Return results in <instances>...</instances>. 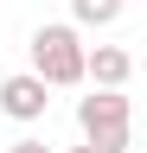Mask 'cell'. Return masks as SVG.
Returning <instances> with one entry per match:
<instances>
[{"mask_svg":"<svg viewBox=\"0 0 147 153\" xmlns=\"http://www.w3.org/2000/svg\"><path fill=\"white\" fill-rule=\"evenodd\" d=\"M77 128H83V140L96 153H128V140H134V108H128L122 89L96 83L90 96H77Z\"/></svg>","mask_w":147,"mask_h":153,"instance_id":"obj_1","label":"cell"},{"mask_svg":"<svg viewBox=\"0 0 147 153\" xmlns=\"http://www.w3.org/2000/svg\"><path fill=\"white\" fill-rule=\"evenodd\" d=\"M26 51H32V70H39L51 89L83 83V26H70V19H58V26H39Z\"/></svg>","mask_w":147,"mask_h":153,"instance_id":"obj_2","label":"cell"},{"mask_svg":"<svg viewBox=\"0 0 147 153\" xmlns=\"http://www.w3.org/2000/svg\"><path fill=\"white\" fill-rule=\"evenodd\" d=\"M45 108H51V83L39 70H13V76H0V115L7 121H45Z\"/></svg>","mask_w":147,"mask_h":153,"instance_id":"obj_3","label":"cell"},{"mask_svg":"<svg viewBox=\"0 0 147 153\" xmlns=\"http://www.w3.org/2000/svg\"><path fill=\"white\" fill-rule=\"evenodd\" d=\"M134 76V57L122 45H83V83H102V89H128Z\"/></svg>","mask_w":147,"mask_h":153,"instance_id":"obj_4","label":"cell"},{"mask_svg":"<svg viewBox=\"0 0 147 153\" xmlns=\"http://www.w3.org/2000/svg\"><path fill=\"white\" fill-rule=\"evenodd\" d=\"M122 7H128V0H70V26H115V19H122Z\"/></svg>","mask_w":147,"mask_h":153,"instance_id":"obj_5","label":"cell"},{"mask_svg":"<svg viewBox=\"0 0 147 153\" xmlns=\"http://www.w3.org/2000/svg\"><path fill=\"white\" fill-rule=\"evenodd\" d=\"M7 153H51V140H39V134H19V140H13Z\"/></svg>","mask_w":147,"mask_h":153,"instance_id":"obj_6","label":"cell"},{"mask_svg":"<svg viewBox=\"0 0 147 153\" xmlns=\"http://www.w3.org/2000/svg\"><path fill=\"white\" fill-rule=\"evenodd\" d=\"M70 153H96V147H90V140H83V147H70Z\"/></svg>","mask_w":147,"mask_h":153,"instance_id":"obj_7","label":"cell"}]
</instances>
